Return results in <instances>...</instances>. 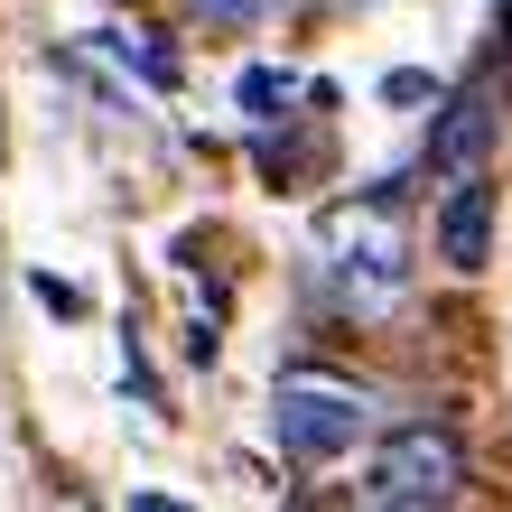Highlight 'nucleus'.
<instances>
[{
    "mask_svg": "<svg viewBox=\"0 0 512 512\" xmlns=\"http://www.w3.org/2000/svg\"><path fill=\"white\" fill-rule=\"evenodd\" d=\"M317 298L345 317H391L410 298V233L391 215V187L317 215Z\"/></svg>",
    "mask_w": 512,
    "mask_h": 512,
    "instance_id": "obj_1",
    "label": "nucleus"
},
{
    "mask_svg": "<svg viewBox=\"0 0 512 512\" xmlns=\"http://www.w3.org/2000/svg\"><path fill=\"white\" fill-rule=\"evenodd\" d=\"M270 419H280V447L298 466H345L373 438V391L326 364H289L280 391H270Z\"/></svg>",
    "mask_w": 512,
    "mask_h": 512,
    "instance_id": "obj_2",
    "label": "nucleus"
},
{
    "mask_svg": "<svg viewBox=\"0 0 512 512\" xmlns=\"http://www.w3.org/2000/svg\"><path fill=\"white\" fill-rule=\"evenodd\" d=\"M466 438L447 429V419H410V429H391L382 438V457H373V503L391 512H438V503H466Z\"/></svg>",
    "mask_w": 512,
    "mask_h": 512,
    "instance_id": "obj_3",
    "label": "nucleus"
},
{
    "mask_svg": "<svg viewBox=\"0 0 512 512\" xmlns=\"http://www.w3.org/2000/svg\"><path fill=\"white\" fill-rule=\"evenodd\" d=\"M438 261H447V270H485V261H494V177H485V168L447 177V205H438Z\"/></svg>",
    "mask_w": 512,
    "mask_h": 512,
    "instance_id": "obj_4",
    "label": "nucleus"
},
{
    "mask_svg": "<svg viewBox=\"0 0 512 512\" xmlns=\"http://www.w3.org/2000/svg\"><path fill=\"white\" fill-rule=\"evenodd\" d=\"M485 149H494V84H466V94L438 112V131H429V168L466 177V168H485Z\"/></svg>",
    "mask_w": 512,
    "mask_h": 512,
    "instance_id": "obj_5",
    "label": "nucleus"
},
{
    "mask_svg": "<svg viewBox=\"0 0 512 512\" xmlns=\"http://www.w3.org/2000/svg\"><path fill=\"white\" fill-rule=\"evenodd\" d=\"M233 103H243L252 122H280V103H298V75H280V66H243V75H233Z\"/></svg>",
    "mask_w": 512,
    "mask_h": 512,
    "instance_id": "obj_6",
    "label": "nucleus"
},
{
    "mask_svg": "<svg viewBox=\"0 0 512 512\" xmlns=\"http://www.w3.org/2000/svg\"><path fill=\"white\" fill-rule=\"evenodd\" d=\"M112 47H122V56H131V66L149 75V84H177V56H168V47H149V38H140V28H122V38H112Z\"/></svg>",
    "mask_w": 512,
    "mask_h": 512,
    "instance_id": "obj_7",
    "label": "nucleus"
},
{
    "mask_svg": "<svg viewBox=\"0 0 512 512\" xmlns=\"http://www.w3.org/2000/svg\"><path fill=\"white\" fill-rule=\"evenodd\" d=\"M382 103H438V84L401 66V75H382Z\"/></svg>",
    "mask_w": 512,
    "mask_h": 512,
    "instance_id": "obj_8",
    "label": "nucleus"
}]
</instances>
